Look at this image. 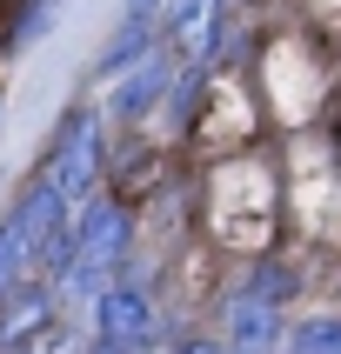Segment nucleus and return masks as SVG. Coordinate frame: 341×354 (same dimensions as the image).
<instances>
[{"mask_svg": "<svg viewBox=\"0 0 341 354\" xmlns=\"http://www.w3.org/2000/svg\"><path fill=\"white\" fill-rule=\"evenodd\" d=\"M67 241H74V261H67L60 288L67 295H100V288H114V274L134 254V207L120 194H87L67 221Z\"/></svg>", "mask_w": 341, "mask_h": 354, "instance_id": "obj_1", "label": "nucleus"}, {"mask_svg": "<svg viewBox=\"0 0 341 354\" xmlns=\"http://www.w3.org/2000/svg\"><path fill=\"white\" fill-rule=\"evenodd\" d=\"M100 107H74V114L60 120V134H54V147L40 154V174L60 187V201L67 207H80V201L100 187V160H107V147H100Z\"/></svg>", "mask_w": 341, "mask_h": 354, "instance_id": "obj_2", "label": "nucleus"}, {"mask_svg": "<svg viewBox=\"0 0 341 354\" xmlns=\"http://www.w3.org/2000/svg\"><path fill=\"white\" fill-rule=\"evenodd\" d=\"M94 341H107L114 354H140V348H154V341H160L154 295H147V288H127V281L100 288V295H94Z\"/></svg>", "mask_w": 341, "mask_h": 354, "instance_id": "obj_3", "label": "nucleus"}, {"mask_svg": "<svg viewBox=\"0 0 341 354\" xmlns=\"http://www.w3.org/2000/svg\"><path fill=\"white\" fill-rule=\"evenodd\" d=\"M174 67H181V60L167 54V47H154V54H147V60H134L127 74H114L107 120H120V127H140V120H147L160 100H167V87H174Z\"/></svg>", "mask_w": 341, "mask_h": 354, "instance_id": "obj_4", "label": "nucleus"}, {"mask_svg": "<svg viewBox=\"0 0 341 354\" xmlns=\"http://www.w3.org/2000/svg\"><path fill=\"white\" fill-rule=\"evenodd\" d=\"M281 328H288V321H281V301H268L261 288H248V281L221 301V335H228L221 348H234V354H268L281 341Z\"/></svg>", "mask_w": 341, "mask_h": 354, "instance_id": "obj_5", "label": "nucleus"}, {"mask_svg": "<svg viewBox=\"0 0 341 354\" xmlns=\"http://www.w3.org/2000/svg\"><path fill=\"white\" fill-rule=\"evenodd\" d=\"M228 0H160V47L181 60H194L201 47H208V34H214V20Z\"/></svg>", "mask_w": 341, "mask_h": 354, "instance_id": "obj_6", "label": "nucleus"}, {"mask_svg": "<svg viewBox=\"0 0 341 354\" xmlns=\"http://www.w3.org/2000/svg\"><path fill=\"white\" fill-rule=\"evenodd\" d=\"M275 354H341V308H321V315H301L281 328Z\"/></svg>", "mask_w": 341, "mask_h": 354, "instance_id": "obj_7", "label": "nucleus"}, {"mask_svg": "<svg viewBox=\"0 0 341 354\" xmlns=\"http://www.w3.org/2000/svg\"><path fill=\"white\" fill-rule=\"evenodd\" d=\"M54 7H60V0H20V7H14V20H7V54H20L27 40H40V34H47Z\"/></svg>", "mask_w": 341, "mask_h": 354, "instance_id": "obj_8", "label": "nucleus"}, {"mask_svg": "<svg viewBox=\"0 0 341 354\" xmlns=\"http://www.w3.org/2000/svg\"><path fill=\"white\" fill-rule=\"evenodd\" d=\"M20 274H27V248L14 241V221L0 214V301L20 288Z\"/></svg>", "mask_w": 341, "mask_h": 354, "instance_id": "obj_9", "label": "nucleus"}, {"mask_svg": "<svg viewBox=\"0 0 341 354\" xmlns=\"http://www.w3.org/2000/svg\"><path fill=\"white\" fill-rule=\"evenodd\" d=\"M87 354H114V348H107V341H87Z\"/></svg>", "mask_w": 341, "mask_h": 354, "instance_id": "obj_10", "label": "nucleus"}, {"mask_svg": "<svg viewBox=\"0 0 341 354\" xmlns=\"http://www.w3.org/2000/svg\"><path fill=\"white\" fill-rule=\"evenodd\" d=\"M335 154H341V114H335Z\"/></svg>", "mask_w": 341, "mask_h": 354, "instance_id": "obj_11", "label": "nucleus"}, {"mask_svg": "<svg viewBox=\"0 0 341 354\" xmlns=\"http://www.w3.org/2000/svg\"><path fill=\"white\" fill-rule=\"evenodd\" d=\"M14 354H34V348H14Z\"/></svg>", "mask_w": 341, "mask_h": 354, "instance_id": "obj_12", "label": "nucleus"}, {"mask_svg": "<svg viewBox=\"0 0 341 354\" xmlns=\"http://www.w3.org/2000/svg\"><path fill=\"white\" fill-rule=\"evenodd\" d=\"M228 354H234V348H228Z\"/></svg>", "mask_w": 341, "mask_h": 354, "instance_id": "obj_13", "label": "nucleus"}]
</instances>
